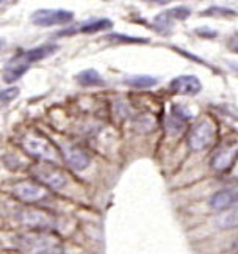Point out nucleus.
<instances>
[{"label": "nucleus", "mask_w": 238, "mask_h": 254, "mask_svg": "<svg viewBox=\"0 0 238 254\" xmlns=\"http://www.w3.org/2000/svg\"><path fill=\"white\" fill-rule=\"evenodd\" d=\"M57 51H58V46H55V44H43L39 47L17 54L3 67V82L5 83L17 82L35 62L43 60V58L55 54Z\"/></svg>", "instance_id": "1"}, {"label": "nucleus", "mask_w": 238, "mask_h": 254, "mask_svg": "<svg viewBox=\"0 0 238 254\" xmlns=\"http://www.w3.org/2000/svg\"><path fill=\"white\" fill-rule=\"evenodd\" d=\"M16 245L24 254H64V245L54 234L32 231L19 236Z\"/></svg>", "instance_id": "2"}, {"label": "nucleus", "mask_w": 238, "mask_h": 254, "mask_svg": "<svg viewBox=\"0 0 238 254\" xmlns=\"http://www.w3.org/2000/svg\"><path fill=\"white\" fill-rule=\"evenodd\" d=\"M21 146L30 157H35L38 162L55 163L60 159L58 149L46 136L39 133H27L21 141Z\"/></svg>", "instance_id": "3"}, {"label": "nucleus", "mask_w": 238, "mask_h": 254, "mask_svg": "<svg viewBox=\"0 0 238 254\" xmlns=\"http://www.w3.org/2000/svg\"><path fill=\"white\" fill-rule=\"evenodd\" d=\"M30 171L33 178L49 190H61L69 182L67 174L51 162H38L30 168Z\"/></svg>", "instance_id": "4"}, {"label": "nucleus", "mask_w": 238, "mask_h": 254, "mask_svg": "<svg viewBox=\"0 0 238 254\" xmlns=\"http://www.w3.org/2000/svg\"><path fill=\"white\" fill-rule=\"evenodd\" d=\"M216 124L210 120L205 118L197 123L188 136V143L193 151H204L216 141Z\"/></svg>", "instance_id": "5"}, {"label": "nucleus", "mask_w": 238, "mask_h": 254, "mask_svg": "<svg viewBox=\"0 0 238 254\" xmlns=\"http://www.w3.org/2000/svg\"><path fill=\"white\" fill-rule=\"evenodd\" d=\"M13 196L21 199L22 202L27 204H35V202H41L44 199L49 198V190H46L41 184H36V182H19L16 184L13 190Z\"/></svg>", "instance_id": "6"}, {"label": "nucleus", "mask_w": 238, "mask_h": 254, "mask_svg": "<svg viewBox=\"0 0 238 254\" xmlns=\"http://www.w3.org/2000/svg\"><path fill=\"white\" fill-rule=\"evenodd\" d=\"M19 221L33 231H49L54 228L55 218L51 213L39 209H25L19 213Z\"/></svg>", "instance_id": "7"}, {"label": "nucleus", "mask_w": 238, "mask_h": 254, "mask_svg": "<svg viewBox=\"0 0 238 254\" xmlns=\"http://www.w3.org/2000/svg\"><path fill=\"white\" fill-rule=\"evenodd\" d=\"M74 19V14L66 9H38L32 14V22L39 27H54L69 24Z\"/></svg>", "instance_id": "8"}, {"label": "nucleus", "mask_w": 238, "mask_h": 254, "mask_svg": "<svg viewBox=\"0 0 238 254\" xmlns=\"http://www.w3.org/2000/svg\"><path fill=\"white\" fill-rule=\"evenodd\" d=\"M61 151H63V157L66 160V163L75 171H82L85 168L89 167L91 163V157L86 151H83L82 148H78L75 144H63L61 146Z\"/></svg>", "instance_id": "9"}, {"label": "nucleus", "mask_w": 238, "mask_h": 254, "mask_svg": "<svg viewBox=\"0 0 238 254\" xmlns=\"http://www.w3.org/2000/svg\"><path fill=\"white\" fill-rule=\"evenodd\" d=\"M238 204V185H234V187H227L223 189L220 191H216L213 196L210 198V206L213 210H227Z\"/></svg>", "instance_id": "10"}, {"label": "nucleus", "mask_w": 238, "mask_h": 254, "mask_svg": "<svg viewBox=\"0 0 238 254\" xmlns=\"http://www.w3.org/2000/svg\"><path fill=\"white\" fill-rule=\"evenodd\" d=\"M171 90L178 94L196 96L202 90V83L196 75H178L171 80Z\"/></svg>", "instance_id": "11"}, {"label": "nucleus", "mask_w": 238, "mask_h": 254, "mask_svg": "<svg viewBox=\"0 0 238 254\" xmlns=\"http://www.w3.org/2000/svg\"><path fill=\"white\" fill-rule=\"evenodd\" d=\"M237 157H238V144L226 146V148H221L213 155L212 168L218 173H224L235 163Z\"/></svg>", "instance_id": "12"}, {"label": "nucleus", "mask_w": 238, "mask_h": 254, "mask_svg": "<svg viewBox=\"0 0 238 254\" xmlns=\"http://www.w3.org/2000/svg\"><path fill=\"white\" fill-rule=\"evenodd\" d=\"M113 27V22L110 19H91V21H86L78 27V32L82 33H96V32H104L108 28Z\"/></svg>", "instance_id": "13"}, {"label": "nucleus", "mask_w": 238, "mask_h": 254, "mask_svg": "<svg viewBox=\"0 0 238 254\" xmlns=\"http://www.w3.org/2000/svg\"><path fill=\"white\" fill-rule=\"evenodd\" d=\"M75 80L82 86H99L104 85V79L96 69H85L75 75Z\"/></svg>", "instance_id": "14"}, {"label": "nucleus", "mask_w": 238, "mask_h": 254, "mask_svg": "<svg viewBox=\"0 0 238 254\" xmlns=\"http://www.w3.org/2000/svg\"><path fill=\"white\" fill-rule=\"evenodd\" d=\"M216 224L223 229H232V228H238V206L227 210L226 213H223L220 218L216 220Z\"/></svg>", "instance_id": "15"}, {"label": "nucleus", "mask_w": 238, "mask_h": 254, "mask_svg": "<svg viewBox=\"0 0 238 254\" xmlns=\"http://www.w3.org/2000/svg\"><path fill=\"white\" fill-rule=\"evenodd\" d=\"M124 82H125V85L136 86V88H149V86L157 85L158 79L157 77H151V75H132V77H127Z\"/></svg>", "instance_id": "16"}, {"label": "nucleus", "mask_w": 238, "mask_h": 254, "mask_svg": "<svg viewBox=\"0 0 238 254\" xmlns=\"http://www.w3.org/2000/svg\"><path fill=\"white\" fill-rule=\"evenodd\" d=\"M170 13L174 17V21H183V19H186L191 14L190 8H186V6H176V8L170 9Z\"/></svg>", "instance_id": "17"}, {"label": "nucleus", "mask_w": 238, "mask_h": 254, "mask_svg": "<svg viewBox=\"0 0 238 254\" xmlns=\"http://www.w3.org/2000/svg\"><path fill=\"white\" fill-rule=\"evenodd\" d=\"M204 14H213V16H216V14L229 16L231 14V16H234L235 11H234V9H229V8H223V6H212L210 9H207Z\"/></svg>", "instance_id": "18"}, {"label": "nucleus", "mask_w": 238, "mask_h": 254, "mask_svg": "<svg viewBox=\"0 0 238 254\" xmlns=\"http://www.w3.org/2000/svg\"><path fill=\"white\" fill-rule=\"evenodd\" d=\"M19 94V88H6V90L2 91V102L3 104H8L11 99H14V97Z\"/></svg>", "instance_id": "19"}, {"label": "nucleus", "mask_w": 238, "mask_h": 254, "mask_svg": "<svg viewBox=\"0 0 238 254\" xmlns=\"http://www.w3.org/2000/svg\"><path fill=\"white\" fill-rule=\"evenodd\" d=\"M110 40H121L127 43H147V40H141V38H130V36H124V35H110L108 36Z\"/></svg>", "instance_id": "20"}, {"label": "nucleus", "mask_w": 238, "mask_h": 254, "mask_svg": "<svg viewBox=\"0 0 238 254\" xmlns=\"http://www.w3.org/2000/svg\"><path fill=\"white\" fill-rule=\"evenodd\" d=\"M196 33L199 36H204V38H216L218 36V32L213 30V28H208V27L196 28Z\"/></svg>", "instance_id": "21"}]
</instances>
